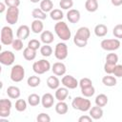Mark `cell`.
<instances>
[{"label": "cell", "mask_w": 122, "mask_h": 122, "mask_svg": "<svg viewBox=\"0 0 122 122\" xmlns=\"http://www.w3.org/2000/svg\"><path fill=\"white\" fill-rule=\"evenodd\" d=\"M67 18L71 23H77L80 20V12L78 10L71 9L67 13Z\"/></svg>", "instance_id": "15"}, {"label": "cell", "mask_w": 122, "mask_h": 122, "mask_svg": "<svg viewBox=\"0 0 122 122\" xmlns=\"http://www.w3.org/2000/svg\"><path fill=\"white\" fill-rule=\"evenodd\" d=\"M51 71L52 72L57 75V76H61V75H64L66 73V66L62 63V62H56L52 65V68H51Z\"/></svg>", "instance_id": "13"}, {"label": "cell", "mask_w": 122, "mask_h": 122, "mask_svg": "<svg viewBox=\"0 0 122 122\" xmlns=\"http://www.w3.org/2000/svg\"><path fill=\"white\" fill-rule=\"evenodd\" d=\"M106 62L108 63H111V64H113V65H116L117 62H118V56L116 53H109L106 57Z\"/></svg>", "instance_id": "38"}, {"label": "cell", "mask_w": 122, "mask_h": 122, "mask_svg": "<svg viewBox=\"0 0 122 122\" xmlns=\"http://www.w3.org/2000/svg\"><path fill=\"white\" fill-rule=\"evenodd\" d=\"M5 3H3V2H1L0 3V12H4V10H5Z\"/></svg>", "instance_id": "50"}, {"label": "cell", "mask_w": 122, "mask_h": 122, "mask_svg": "<svg viewBox=\"0 0 122 122\" xmlns=\"http://www.w3.org/2000/svg\"><path fill=\"white\" fill-rule=\"evenodd\" d=\"M71 105H72L73 109H75V110H78L81 112H87V111H90L92 104H91V101L89 99L77 96L72 100Z\"/></svg>", "instance_id": "2"}, {"label": "cell", "mask_w": 122, "mask_h": 122, "mask_svg": "<svg viewBox=\"0 0 122 122\" xmlns=\"http://www.w3.org/2000/svg\"><path fill=\"white\" fill-rule=\"evenodd\" d=\"M28 102H29V104L30 105V106H37L40 102H41V98H40V96L38 95V94H36V93H31V94H30L29 95V97H28Z\"/></svg>", "instance_id": "31"}, {"label": "cell", "mask_w": 122, "mask_h": 122, "mask_svg": "<svg viewBox=\"0 0 122 122\" xmlns=\"http://www.w3.org/2000/svg\"><path fill=\"white\" fill-rule=\"evenodd\" d=\"M59 79L56 77V76H50L48 79H47V85L50 89L51 90H56L58 87H59Z\"/></svg>", "instance_id": "24"}, {"label": "cell", "mask_w": 122, "mask_h": 122, "mask_svg": "<svg viewBox=\"0 0 122 122\" xmlns=\"http://www.w3.org/2000/svg\"><path fill=\"white\" fill-rule=\"evenodd\" d=\"M17 38L25 40L29 37L30 35V28L27 25H22L17 29V32H16Z\"/></svg>", "instance_id": "14"}, {"label": "cell", "mask_w": 122, "mask_h": 122, "mask_svg": "<svg viewBox=\"0 0 122 122\" xmlns=\"http://www.w3.org/2000/svg\"><path fill=\"white\" fill-rule=\"evenodd\" d=\"M30 2H32V3H38L40 0H30Z\"/></svg>", "instance_id": "51"}, {"label": "cell", "mask_w": 122, "mask_h": 122, "mask_svg": "<svg viewBox=\"0 0 122 122\" xmlns=\"http://www.w3.org/2000/svg\"><path fill=\"white\" fill-rule=\"evenodd\" d=\"M40 52L43 56L45 57H48V56H51V53H52V49L51 46H49V44H45L44 46L41 47L40 49Z\"/></svg>", "instance_id": "35"}, {"label": "cell", "mask_w": 122, "mask_h": 122, "mask_svg": "<svg viewBox=\"0 0 122 122\" xmlns=\"http://www.w3.org/2000/svg\"><path fill=\"white\" fill-rule=\"evenodd\" d=\"M92 80L90 79V78H87V77H85V78H82L80 81H79V86L81 87V89L82 88H86V87H89V86H92Z\"/></svg>", "instance_id": "42"}, {"label": "cell", "mask_w": 122, "mask_h": 122, "mask_svg": "<svg viewBox=\"0 0 122 122\" xmlns=\"http://www.w3.org/2000/svg\"><path fill=\"white\" fill-rule=\"evenodd\" d=\"M23 56L26 60H29V61H31L33 60L35 57H36V51L27 47L26 49H24L23 51Z\"/></svg>", "instance_id": "22"}, {"label": "cell", "mask_w": 122, "mask_h": 122, "mask_svg": "<svg viewBox=\"0 0 122 122\" xmlns=\"http://www.w3.org/2000/svg\"><path fill=\"white\" fill-rule=\"evenodd\" d=\"M19 17V10L17 7H9L6 14V20L9 24L13 25L18 21Z\"/></svg>", "instance_id": "7"}, {"label": "cell", "mask_w": 122, "mask_h": 122, "mask_svg": "<svg viewBox=\"0 0 122 122\" xmlns=\"http://www.w3.org/2000/svg\"><path fill=\"white\" fill-rule=\"evenodd\" d=\"M55 112L58 114H65L68 112V105L64 101H59L55 105Z\"/></svg>", "instance_id": "27"}, {"label": "cell", "mask_w": 122, "mask_h": 122, "mask_svg": "<svg viewBox=\"0 0 122 122\" xmlns=\"http://www.w3.org/2000/svg\"><path fill=\"white\" fill-rule=\"evenodd\" d=\"M41 41L44 43V44H51V42H53L54 40V37H53V34L52 32H51L50 30H44L42 33H41Z\"/></svg>", "instance_id": "19"}, {"label": "cell", "mask_w": 122, "mask_h": 122, "mask_svg": "<svg viewBox=\"0 0 122 122\" xmlns=\"http://www.w3.org/2000/svg\"><path fill=\"white\" fill-rule=\"evenodd\" d=\"M116 77H122V65H115L113 72H112Z\"/></svg>", "instance_id": "45"}, {"label": "cell", "mask_w": 122, "mask_h": 122, "mask_svg": "<svg viewBox=\"0 0 122 122\" xmlns=\"http://www.w3.org/2000/svg\"><path fill=\"white\" fill-rule=\"evenodd\" d=\"M90 115L92 117V119H95V120L100 119L103 116V110H102V108L97 106V105L95 107H92V108L91 107V109H90Z\"/></svg>", "instance_id": "18"}, {"label": "cell", "mask_w": 122, "mask_h": 122, "mask_svg": "<svg viewBox=\"0 0 122 122\" xmlns=\"http://www.w3.org/2000/svg\"><path fill=\"white\" fill-rule=\"evenodd\" d=\"M85 8L90 12H94L98 9V3L95 0H87L85 3Z\"/></svg>", "instance_id": "26"}, {"label": "cell", "mask_w": 122, "mask_h": 122, "mask_svg": "<svg viewBox=\"0 0 122 122\" xmlns=\"http://www.w3.org/2000/svg\"><path fill=\"white\" fill-rule=\"evenodd\" d=\"M112 4L113 6L118 7V6L122 5V0H112Z\"/></svg>", "instance_id": "49"}, {"label": "cell", "mask_w": 122, "mask_h": 122, "mask_svg": "<svg viewBox=\"0 0 122 122\" xmlns=\"http://www.w3.org/2000/svg\"><path fill=\"white\" fill-rule=\"evenodd\" d=\"M73 42H74V44L77 46V47H79V48H84V47H86L87 46V44H88V41H83V40H80V39H78V38H73Z\"/></svg>", "instance_id": "47"}, {"label": "cell", "mask_w": 122, "mask_h": 122, "mask_svg": "<svg viewBox=\"0 0 122 122\" xmlns=\"http://www.w3.org/2000/svg\"><path fill=\"white\" fill-rule=\"evenodd\" d=\"M27 82H28V85H29L30 87L35 88V87L39 86V84H40L41 80H40V78H39L38 76L32 75V76H30V77L28 78V81H27Z\"/></svg>", "instance_id": "33"}, {"label": "cell", "mask_w": 122, "mask_h": 122, "mask_svg": "<svg viewBox=\"0 0 122 122\" xmlns=\"http://www.w3.org/2000/svg\"><path fill=\"white\" fill-rule=\"evenodd\" d=\"M40 9L45 11V12H48V11H51L52 9H53V3L51 0H42L40 2Z\"/></svg>", "instance_id": "25"}, {"label": "cell", "mask_w": 122, "mask_h": 122, "mask_svg": "<svg viewBox=\"0 0 122 122\" xmlns=\"http://www.w3.org/2000/svg\"><path fill=\"white\" fill-rule=\"evenodd\" d=\"M54 31L57 34V36L61 40H63V41L69 40L71 38V32L70 28L68 27V25L65 22H62V21L55 24V26H54Z\"/></svg>", "instance_id": "1"}, {"label": "cell", "mask_w": 122, "mask_h": 122, "mask_svg": "<svg viewBox=\"0 0 122 122\" xmlns=\"http://www.w3.org/2000/svg\"><path fill=\"white\" fill-rule=\"evenodd\" d=\"M7 93L9 95L10 98H12V99H16L20 96V90L18 87H15V86H10L8 89H7Z\"/></svg>", "instance_id": "21"}, {"label": "cell", "mask_w": 122, "mask_h": 122, "mask_svg": "<svg viewBox=\"0 0 122 122\" xmlns=\"http://www.w3.org/2000/svg\"><path fill=\"white\" fill-rule=\"evenodd\" d=\"M40 42L37 40V39H31L30 41H29V43H28V47L29 48H30V49H32V50H34V51H36V50H38L39 48H40Z\"/></svg>", "instance_id": "41"}, {"label": "cell", "mask_w": 122, "mask_h": 122, "mask_svg": "<svg viewBox=\"0 0 122 122\" xmlns=\"http://www.w3.org/2000/svg\"><path fill=\"white\" fill-rule=\"evenodd\" d=\"M41 103L43 105L44 108H51L52 107L53 103H54V98L52 96V94L51 93H45L43 94V96L41 97Z\"/></svg>", "instance_id": "16"}, {"label": "cell", "mask_w": 122, "mask_h": 122, "mask_svg": "<svg viewBox=\"0 0 122 122\" xmlns=\"http://www.w3.org/2000/svg\"><path fill=\"white\" fill-rule=\"evenodd\" d=\"M114 67H115V65L106 62V63H105V65H104V71H105L108 74H111V73H112V72H113Z\"/></svg>", "instance_id": "44"}, {"label": "cell", "mask_w": 122, "mask_h": 122, "mask_svg": "<svg viewBox=\"0 0 122 122\" xmlns=\"http://www.w3.org/2000/svg\"><path fill=\"white\" fill-rule=\"evenodd\" d=\"M79 122H92V117L90 115H83V116H80L79 119H78Z\"/></svg>", "instance_id": "48"}, {"label": "cell", "mask_w": 122, "mask_h": 122, "mask_svg": "<svg viewBox=\"0 0 122 122\" xmlns=\"http://www.w3.org/2000/svg\"><path fill=\"white\" fill-rule=\"evenodd\" d=\"M11 46H12V49H13V50H15V51H21V50L23 49V42H22V39L17 38V39H15V40H13Z\"/></svg>", "instance_id": "40"}, {"label": "cell", "mask_w": 122, "mask_h": 122, "mask_svg": "<svg viewBox=\"0 0 122 122\" xmlns=\"http://www.w3.org/2000/svg\"><path fill=\"white\" fill-rule=\"evenodd\" d=\"M108 103V96L104 93H100L95 97V104L99 107H104Z\"/></svg>", "instance_id": "28"}, {"label": "cell", "mask_w": 122, "mask_h": 122, "mask_svg": "<svg viewBox=\"0 0 122 122\" xmlns=\"http://www.w3.org/2000/svg\"><path fill=\"white\" fill-rule=\"evenodd\" d=\"M25 76V70L21 65H15L10 71V79L13 82H20Z\"/></svg>", "instance_id": "4"}, {"label": "cell", "mask_w": 122, "mask_h": 122, "mask_svg": "<svg viewBox=\"0 0 122 122\" xmlns=\"http://www.w3.org/2000/svg\"><path fill=\"white\" fill-rule=\"evenodd\" d=\"M54 55L58 60H64L68 56V46L65 43H58L55 46Z\"/></svg>", "instance_id": "8"}, {"label": "cell", "mask_w": 122, "mask_h": 122, "mask_svg": "<svg viewBox=\"0 0 122 122\" xmlns=\"http://www.w3.org/2000/svg\"><path fill=\"white\" fill-rule=\"evenodd\" d=\"M13 32L11 28L5 26L1 30V42L4 45H10L13 42Z\"/></svg>", "instance_id": "5"}, {"label": "cell", "mask_w": 122, "mask_h": 122, "mask_svg": "<svg viewBox=\"0 0 122 122\" xmlns=\"http://www.w3.org/2000/svg\"><path fill=\"white\" fill-rule=\"evenodd\" d=\"M81 92L82 94L85 96V97H91L94 94L95 92V90L93 88V86H89V87H86V88H82L81 89Z\"/></svg>", "instance_id": "34"}, {"label": "cell", "mask_w": 122, "mask_h": 122, "mask_svg": "<svg viewBox=\"0 0 122 122\" xmlns=\"http://www.w3.org/2000/svg\"><path fill=\"white\" fill-rule=\"evenodd\" d=\"M36 119H37L38 122H50L51 121L50 115L47 114V113H44V112H41L40 114H38Z\"/></svg>", "instance_id": "43"}, {"label": "cell", "mask_w": 122, "mask_h": 122, "mask_svg": "<svg viewBox=\"0 0 122 122\" xmlns=\"http://www.w3.org/2000/svg\"><path fill=\"white\" fill-rule=\"evenodd\" d=\"M95 1H97V0H95Z\"/></svg>", "instance_id": "52"}, {"label": "cell", "mask_w": 122, "mask_h": 122, "mask_svg": "<svg viewBox=\"0 0 122 122\" xmlns=\"http://www.w3.org/2000/svg\"><path fill=\"white\" fill-rule=\"evenodd\" d=\"M90 35H91L90 30L87 27H81L77 30L74 37L80 40H83V41H88V39L90 38Z\"/></svg>", "instance_id": "12"}, {"label": "cell", "mask_w": 122, "mask_h": 122, "mask_svg": "<svg viewBox=\"0 0 122 122\" xmlns=\"http://www.w3.org/2000/svg\"><path fill=\"white\" fill-rule=\"evenodd\" d=\"M59 6L63 10H71V8L73 6V2L72 0H61L59 2Z\"/></svg>", "instance_id": "37"}, {"label": "cell", "mask_w": 122, "mask_h": 122, "mask_svg": "<svg viewBox=\"0 0 122 122\" xmlns=\"http://www.w3.org/2000/svg\"><path fill=\"white\" fill-rule=\"evenodd\" d=\"M43 28H44V25H43V23H42L41 20L35 19L34 21H32V23H31V30L34 33H40V32H42Z\"/></svg>", "instance_id": "23"}, {"label": "cell", "mask_w": 122, "mask_h": 122, "mask_svg": "<svg viewBox=\"0 0 122 122\" xmlns=\"http://www.w3.org/2000/svg\"><path fill=\"white\" fill-rule=\"evenodd\" d=\"M112 33L116 38H122V24L116 25L112 30Z\"/></svg>", "instance_id": "39"}, {"label": "cell", "mask_w": 122, "mask_h": 122, "mask_svg": "<svg viewBox=\"0 0 122 122\" xmlns=\"http://www.w3.org/2000/svg\"><path fill=\"white\" fill-rule=\"evenodd\" d=\"M61 82L64 85V87H66L68 89H71V90L75 89L79 85V83L76 80V78H74L71 75H65V76H63Z\"/></svg>", "instance_id": "11"}, {"label": "cell", "mask_w": 122, "mask_h": 122, "mask_svg": "<svg viewBox=\"0 0 122 122\" xmlns=\"http://www.w3.org/2000/svg\"><path fill=\"white\" fill-rule=\"evenodd\" d=\"M31 15L33 18L35 19H39V20H44L47 18V14L45 11H43L41 9H34L31 11Z\"/></svg>", "instance_id": "29"}, {"label": "cell", "mask_w": 122, "mask_h": 122, "mask_svg": "<svg viewBox=\"0 0 122 122\" xmlns=\"http://www.w3.org/2000/svg\"><path fill=\"white\" fill-rule=\"evenodd\" d=\"M8 7H18L20 5V0H4Z\"/></svg>", "instance_id": "46"}, {"label": "cell", "mask_w": 122, "mask_h": 122, "mask_svg": "<svg viewBox=\"0 0 122 122\" xmlns=\"http://www.w3.org/2000/svg\"><path fill=\"white\" fill-rule=\"evenodd\" d=\"M32 69H33V71L35 73H38V74H43L45 72H47L50 69H51V64L48 60H45V59H41L39 61H36L33 63L32 65Z\"/></svg>", "instance_id": "3"}, {"label": "cell", "mask_w": 122, "mask_h": 122, "mask_svg": "<svg viewBox=\"0 0 122 122\" xmlns=\"http://www.w3.org/2000/svg\"><path fill=\"white\" fill-rule=\"evenodd\" d=\"M15 60V55L10 51H4L0 54V62L3 65L10 66L11 65Z\"/></svg>", "instance_id": "10"}, {"label": "cell", "mask_w": 122, "mask_h": 122, "mask_svg": "<svg viewBox=\"0 0 122 122\" xmlns=\"http://www.w3.org/2000/svg\"><path fill=\"white\" fill-rule=\"evenodd\" d=\"M69 95V91L68 88L64 87V88H57L56 92H55V98L58 101H64L67 96Z\"/></svg>", "instance_id": "17"}, {"label": "cell", "mask_w": 122, "mask_h": 122, "mask_svg": "<svg viewBox=\"0 0 122 122\" xmlns=\"http://www.w3.org/2000/svg\"><path fill=\"white\" fill-rule=\"evenodd\" d=\"M94 33L98 37H103L108 33V28L104 24H98L94 28Z\"/></svg>", "instance_id": "20"}, {"label": "cell", "mask_w": 122, "mask_h": 122, "mask_svg": "<svg viewBox=\"0 0 122 122\" xmlns=\"http://www.w3.org/2000/svg\"><path fill=\"white\" fill-rule=\"evenodd\" d=\"M15 109L17 112H24L27 109V102L24 99H18L15 102Z\"/></svg>", "instance_id": "36"}, {"label": "cell", "mask_w": 122, "mask_h": 122, "mask_svg": "<svg viewBox=\"0 0 122 122\" xmlns=\"http://www.w3.org/2000/svg\"><path fill=\"white\" fill-rule=\"evenodd\" d=\"M102 82L105 86H108V87H112V86L116 85V79L113 76H111V75L104 76L102 78Z\"/></svg>", "instance_id": "32"}, {"label": "cell", "mask_w": 122, "mask_h": 122, "mask_svg": "<svg viewBox=\"0 0 122 122\" xmlns=\"http://www.w3.org/2000/svg\"><path fill=\"white\" fill-rule=\"evenodd\" d=\"M11 102L10 99H1L0 100V117H8L10 113Z\"/></svg>", "instance_id": "9"}, {"label": "cell", "mask_w": 122, "mask_h": 122, "mask_svg": "<svg viewBox=\"0 0 122 122\" xmlns=\"http://www.w3.org/2000/svg\"><path fill=\"white\" fill-rule=\"evenodd\" d=\"M120 41L117 38H113V39H104L101 41V48L105 51H115L120 47Z\"/></svg>", "instance_id": "6"}, {"label": "cell", "mask_w": 122, "mask_h": 122, "mask_svg": "<svg viewBox=\"0 0 122 122\" xmlns=\"http://www.w3.org/2000/svg\"><path fill=\"white\" fill-rule=\"evenodd\" d=\"M50 16H51V18L52 20H54V21H59V20H61V19L64 17V14H63V12H62L61 10L54 9V10H52L51 11H50Z\"/></svg>", "instance_id": "30"}]
</instances>
